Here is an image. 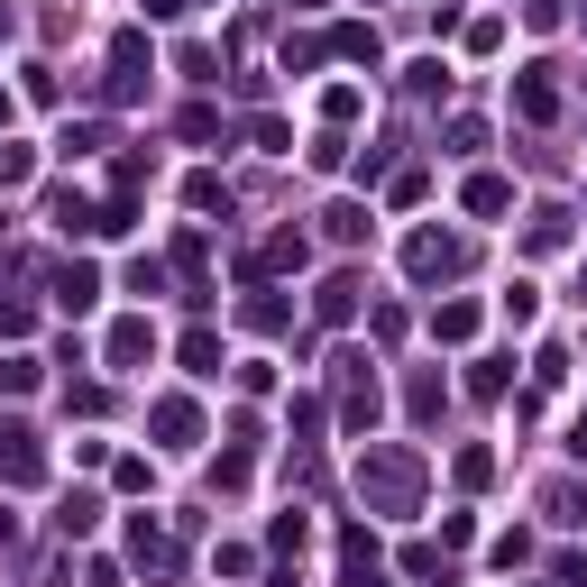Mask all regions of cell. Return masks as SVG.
Segmentation results:
<instances>
[{"label":"cell","instance_id":"6da1fadb","mask_svg":"<svg viewBox=\"0 0 587 587\" xmlns=\"http://www.w3.org/2000/svg\"><path fill=\"white\" fill-rule=\"evenodd\" d=\"M359 487L386 505V515H414V496H422V459H414V450H368V459H359Z\"/></svg>","mask_w":587,"mask_h":587},{"label":"cell","instance_id":"5b68a950","mask_svg":"<svg viewBox=\"0 0 587 587\" xmlns=\"http://www.w3.org/2000/svg\"><path fill=\"white\" fill-rule=\"evenodd\" d=\"M578 450H587V422H578Z\"/></svg>","mask_w":587,"mask_h":587},{"label":"cell","instance_id":"7a4b0ae2","mask_svg":"<svg viewBox=\"0 0 587 587\" xmlns=\"http://www.w3.org/2000/svg\"><path fill=\"white\" fill-rule=\"evenodd\" d=\"M450 267H459L450 239H414V275H450Z\"/></svg>","mask_w":587,"mask_h":587},{"label":"cell","instance_id":"3957f363","mask_svg":"<svg viewBox=\"0 0 587 587\" xmlns=\"http://www.w3.org/2000/svg\"><path fill=\"white\" fill-rule=\"evenodd\" d=\"M157 431H166V450H193V414L184 404H157Z\"/></svg>","mask_w":587,"mask_h":587},{"label":"cell","instance_id":"277c9868","mask_svg":"<svg viewBox=\"0 0 587 587\" xmlns=\"http://www.w3.org/2000/svg\"><path fill=\"white\" fill-rule=\"evenodd\" d=\"M56 294H65V303H74V313H83V303H92V294H101V285H92V267H65V275H56Z\"/></svg>","mask_w":587,"mask_h":587}]
</instances>
